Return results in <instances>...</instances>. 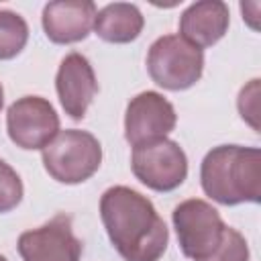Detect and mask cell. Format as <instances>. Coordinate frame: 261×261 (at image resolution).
Segmentation results:
<instances>
[{
	"instance_id": "6da1fadb",
	"label": "cell",
	"mask_w": 261,
	"mask_h": 261,
	"mask_svg": "<svg viewBox=\"0 0 261 261\" xmlns=\"http://www.w3.org/2000/svg\"><path fill=\"white\" fill-rule=\"evenodd\" d=\"M106 234L124 261H157L167 251L169 230L153 202L126 186H112L100 198Z\"/></svg>"
},
{
	"instance_id": "7a4b0ae2",
	"label": "cell",
	"mask_w": 261,
	"mask_h": 261,
	"mask_svg": "<svg viewBox=\"0 0 261 261\" xmlns=\"http://www.w3.org/2000/svg\"><path fill=\"white\" fill-rule=\"evenodd\" d=\"M200 184L208 198L222 206L261 200V151L257 147L220 145L200 165Z\"/></svg>"
},
{
	"instance_id": "3957f363",
	"label": "cell",
	"mask_w": 261,
	"mask_h": 261,
	"mask_svg": "<svg viewBox=\"0 0 261 261\" xmlns=\"http://www.w3.org/2000/svg\"><path fill=\"white\" fill-rule=\"evenodd\" d=\"M45 171L59 184H82L90 179L102 163L100 141L80 128L59 130L53 141L41 149Z\"/></svg>"
},
{
	"instance_id": "277c9868",
	"label": "cell",
	"mask_w": 261,
	"mask_h": 261,
	"mask_svg": "<svg viewBox=\"0 0 261 261\" xmlns=\"http://www.w3.org/2000/svg\"><path fill=\"white\" fill-rule=\"evenodd\" d=\"M147 71L163 90H188L202 77L204 51L179 35H163L155 39L147 51Z\"/></svg>"
},
{
	"instance_id": "5b68a950",
	"label": "cell",
	"mask_w": 261,
	"mask_h": 261,
	"mask_svg": "<svg viewBox=\"0 0 261 261\" xmlns=\"http://www.w3.org/2000/svg\"><path fill=\"white\" fill-rule=\"evenodd\" d=\"M171 222L181 253L192 261L208 259L220 245L226 228L218 210L200 198L179 202L171 212Z\"/></svg>"
},
{
	"instance_id": "8992f818",
	"label": "cell",
	"mask_w": 261,
	"mask_h": 261,
	"mask_svg": "<svg viewBox=\"0 0 261 261\" xmlns=\"http://www.w3.org/2000/svg\"><path fill=\"white\" fill-rule=\"evenodd\" d=\"M130 169L153 192H173L188 177V157L171 139H159L133 147Z\"/></svg>"
},
{
	"instance_id": "52a82bcc",
	"label": "cell",
	"mask_w": 261,
	"mask_h": 261,
	"mask_svg": "<svg viewBox=\"0 0 261 261\" xmlns=\"http://www.w3.org/2000/svg\"><path fill=\"white\" fill-rule=\"evenodd\" d=\"M6 130L16 147L37 151L47 147L59 133V116L47 98L22 96L6 110Z\"/></svg>"
},
{
	"instance_id": "ba28073f",
	"label": "cell",
	"mask_w": 261,
	"mask_h": 261,
	"mask_svg": "<svg viewBox=\"0 0 261 261\" xmlns=\"http://www.w3.org/2000/svg\"><path fill=\"white\" fill-rule=\"evenodd\" d=\"M177 114L173 104L159 92L147 90L130 98L124 112V139L130 147L167 139L175 128Z\"/></svg>"
},
{
	"instance_id": "9c48e42d",
	"label": "cell",
	"mask_w": 261,
	"mask_h": 261,
	"mask_svg": "<svg viewBox=\"0 0 261 261\" xmlns=\"http://www.w3.org/2000/svg\"><path fill=\"white\" fill-rule=\"evenodd\" d=\"M22 261H80L82 241L71 230V218L57 214L39 228L24 230L16 243Z\"/></svg>"
},
{
	"instance_id": "30bf717a",
	"label": "cell",
	"mask_w": 261,
	"mask_h": 261,
	"mask_svg": "<svg viewBox=\"0 0 261 261\" xmlns=\"http://www.w3.org/2000/svg\"><path fill=\"white\" fill-rule=\"evenodd\" d=\"M55 90L65 114L73 120H82L98 94L94 67L82 53L71 51L61 59L55 75Z\"/></svg>"
},
{
	"instance_id": "8fae6325",
	"label": "cell",
	"mask_w": 261,
	"mask_h": 261,
	"mask_svg": "<svg viewBox=\"0 0 261 261\" xmlns=\"http://www.w3.org/2000/svg\"><path fill=\"white\" fill-rule=\"evenodd\" d=\"M96 12V4L90 0H55L45 4L41 24L51 43L71 45L90 35Z\"/></svg>"
},
{
	"instance_id": "7c38bea8",
	"label": "cell",
	"mask_w": 261,
	"mask_h": 261,
	"mask_svg": "<svg viewBox=\"0 0 261 261\" xmlns=\"http://www.w3.org/2000/svg\"><path fill=\"white\" fill-rule=\"evenodd\" d=\"M230 12L220 0H200L190 4L179 16V37L198 49L216 45L228 31Z\"/></svg>"
},
{
	"instance_id": "4fadbf2b",
	"label": "cell",
	"mask_w": 261,
	"mask_h": 261,
	"mask_svg": "<svg viewBox=\"0 0 261 261\" xmlns=\"http://www.w3.org/2000/svg\"><path fill=\"white\" fill-rule=\"evenodd\" d=\"M145 16L141 10L130 2H114L100 8L94 16L92 31L106 43L124 45L143 33Z\"/></svg>"
},
{
	"instance_id": "5bb4252c",
	"label": "cell",
	"mask_w": 261,
	"mask_h": 261,
	"mask_svg": "<svg viewBox=\"0 0 261 261\" xmlns=\"http://www.w3.org/2000/svg\"><path fill=\"white\" fill-rule=\"evenodd\" d=\"M29 41L27 20L12 10H0V61L14 59Z\"/></svg>"
},
{
	"instance_id": "9a60e30c",
	"label": "cell",
	"mask_w": 261,
	"mask_h": 261,
	"mask_svg": "<svg viewBox=\"0 0 261 261\" xmlns=\"http://www.w3.org/2000/svg\"><path fill=\"white\" fill-rule=\"evenodd\" d=\"M24 196L20 175L0 159V214L14 210Z\"/></svg>"
},
{
	"instance_id": "2e32d148",
	"label": "cell",
	"mask_w": 261,
	"mask_h": 261,
	"mask_svg": "<svg viewBox=\"0 0 261 261\" xmlns=\"http://www.w3.org/2000/svg\"><path fill=\"white\" fill-rule=\"evenodd\" d=\"M204 261H249V245L237 228L226 226L220 245Z\"/></svg>"
},
{
	"instance_id": "e0dca14e",
	"label": "cell",
	"mask_w": 261,
	"mask_h": 261,
	"mask_svg": "<svg viewBox=\"0 0 261 261\" xmlns=\"http://www.w3.org/2000/svg\"><path fill=\"white\" fill-rule=\"evenodd\" d=\"M259 104V80H251L239 94V100H237V106H239V112H241V118L247 120L255 130H259V124H257V108Z\"/></svg>"
},
{
	"instance_id": "ac0fdd59",
	"label": "cell",
	"mask_w": 261,
	"mask_h": 261,
	"mask_svg": "<svg viewBox=\"0 0 261 261\" xmlns=\"http://www.w3.org/2000/svg\"><path fill=\"white\" fill-rule=\"evenodd\" d=\"M4 106V90H2V84H0V110Z\"/></svg>"
},
{
	"instance_id": "d6986e66",
	"label": "cell",
	"mask_w": 261,
	"mask_h": 261,
	"mask_svg": "<svg viewBox=\"0 0 261 261\" xmlns=\"http://www.w3.org/2000/svg\"><path fill=\"white\" fill-rule=\"evenodd\" d=\"M0 261H8V259H6V257H4V255H0Z\"/></svg>"
}]
</instances>
